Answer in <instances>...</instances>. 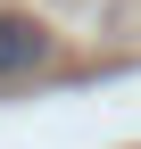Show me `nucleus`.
<instances>
[{
    "instance_id": "nucleus-1",
    "label": "nucleus",
    "mask_w": 141,
    "mask_h": 149,
    "mask_svg": "<svg viewBox=\"0 0 141 149\" xmlns=\"http://www.w3.org/2000/svg\"><path fill=\"white\" fill-rule=\"evenodd\" d=\"M42 50H50V33L33 25V17H0V74H25V66H42Z\"/></svg>"
}]
</instances>
